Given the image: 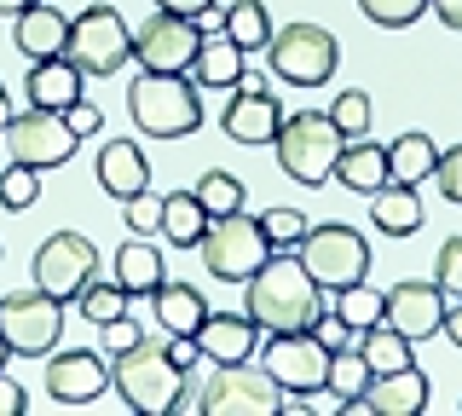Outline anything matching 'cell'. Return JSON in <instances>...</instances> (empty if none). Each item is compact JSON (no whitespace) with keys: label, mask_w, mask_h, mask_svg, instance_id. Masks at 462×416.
<instances>
[{"label":"cell","mask_w":462,"mask_h":416,"mask_svg":"<svg viewBox=\"0 0 462 416\" xmlns=\"http://www.w3.org/2000/svg\"><path fill=\"white\" fill-rule=\"evenodd\" d=\"M64 336V300L47 290H18L0 295V341L18 358H47Z\"/></svg>","instance_id":"cell-10"},{"label":"cell","mask_w":462,"mask_h":416,"mask_svg":"<svg viewBox=\"0 0 462 416\" xmlns=\"http://www.w3.org/2000/svg\"><path fill=\"white\" fill-rule=\"evenodd\" d=\"M64 59L81 69V76H116L127 59H134V35H127L122 12L116 6H87L69 18V41Z\"/></svg>","instance_id":"cell-9"},{"label":"cell","mask_w":462,"mask_h":416,"mask_svg":"<svg viewBox=\"0 0 462 416\" xmlns=\"http://www.w3.org/2000/svg\"><path fill=\"white\" fill-rule=\"evenodd\" d=\"M329 122L341 127V139H365L370 134V93L365 88H346L329 98Z\"/></svg>","instance_id":"cell-36"},{"label":"cell","mask_w":462,"mask_h":416,"mask_svg":"<svg viewBox=\"0 0 462 416\" xmlns=\"http://www.w3.org/2000/svg\"><path fill=\"white\" fill-rule=\"evenodd\" d=\"M191 341H197V358H208V365H243L260 341V324L249 312H202Z\"/></svg>","instance_id":"cell-19"},{"label":"cell","mask_w":462,"mask_h":416,"mask_svg":"<svg viewBox=\"0 0 462 416\" xmlns=\"http://www.w3.org/2000/svg\"><path fill=\"white\" fill-rule=\"evenodd\" d=\"M98 185H105L110 197H139L151 191V162H144V151L134 145V139H110V145H98Z\"/></svg>","instance_id":"cell-22"},{"label":"cell","mask_w":462,"mask_h":416,"mask_svg":"<svg viewBox=\"0 0 462 416\" xmlns=\"http://www.w3.org/2000/svg\"><path fill=\"white\" fill-rule=\"evenodd\" d=\"M12 41H18L23 59H58L64 41H69V18L52 0H35V6H23L18 18H12Z\"/></svg>","instance_id":"cell-20"},{"label":"cell","mask_w":462,"mask_h":416,"mask_svg":"<svg viewBox=\"0 0 462 416\" xmlns=\"http://www.w3.org/2000/svg\"><path fill=\"white\" fill-rule=\"evenodd\" d=\"M329 312H341L353 329H370V324H382V290H370V283L358 278V283H346V290H336V307Z\"/></svg>","instance_id":"cell-35"},{"label":"cell","mask_w":462,"mask_h":416,"mask_svg":"<svg viewBox=\"0 0 462 416\" xmlns=\"http://www.w3.org/2000/svg\"><path fill=\"white\" fill-rule=\"evenodd\" d=\"M358 12L370 23H382V30H404V23H416L428 12V0H358Z\"/></svg>","instance_id":"cell-38"},{"label":"cell","mask_w":462,"mask_h":416,"mask_svg":"<svg viewBox=\"0 0 462 416\" xmlns=\"http://www.w3.org/2000/svg\"><path fill=\"white\" fill-rule=\"evenodd\" d=\"M173 249H197L202 232H208V208L197 203V191H173L162 197V226H156Z\"/></svg>","instance_id":"cell-29"},{"label":"cell","mask_w":462,"mask_h":416,"mask_svg":"<svg viewBox=\"0 0 462 416\" xmlns=\"http://www.w3.org/2000/svg\"><path fill=\"white\" fill-rule=\"evenodd\" d=\"M6 116H12V98H6V81H0V127H6Z\"/></svg>","instance_id":"cell-51"},{"label":"cell","mask_w":462,"mask_h":416,"mask_svg":"<svg viewBox=\"0 0 462 416\" xmlns=\"http://www.w3.org/2000/svg\"><path fill=\"white\" fill-rule=\"evenodd\" d=\"M428 12L445 23V30H462V0H428Z\"/></svg>","instance_id":"cell-47"},{"label":"cell","mask_w":462,"mask_h":416,"mask_svg":"<svg viewBox=\"0 0 462 416\" xmlns=\"http://www.w3.org/2000/svg\"><path fill=\"white\" fill-rule=\"evenodd\" d=\"M370 376H375V370L365 365V353H358V347H336V353H329V382L324 387L341 399V405H353V399L370 387Z\"/></svg>","instance_id":"cell-32"},{"label":"cell","mask_w":462,"mask_h":416,"mask_svg":"<svg viewBox=\"0 0 462 416\" xmlns=\"http://www.w3.org/2000/svg\"><path fill=\"white\" fill-rule=\"evenodd\" d=\"M197 405H202V416H278V411H289L278 376L266 365H249V358L243 365H214Z\"/></svg>","instance_id":"cell-6"},{"label":"cell","mask_w":462,"mask_h":416,"mask_svg":"<svg viewBox=\"0 0 462 416\" xmlns=\"http://www.w3.org/2000/svg\"><path fill=\"white\" fill-rule=\"evenodd\" d=\"M358 336H365V341H358V353H365V365L375 370V376H382V370H399V365H416V358H411L416 341L399 336L393 324H370V329H358Z\"/></svg>","instance_id":"cell-30"},{"label":"cell","mask_w":462,"mask_h":416,"mask_svg":"<svg viewBox=\"0 0 462 416\" xmlns=\"http://www.w3.org/2000/svg\"><path fill=\"white\" fill-rule=\"evenodd\" d=\"M151 312L156 324L168 329V336H191V329L202 324V312H208V300H202V290H191V283H156L151 290Z\"/></svg>","instance_id":"cell-26"},{"label":"cell","mask_w":462,"mask_h":416,"mask_svg":"<svg viewBox=\"0 0 462 416\" xmlns=\"http://www.w3.org/2000/svg\"><path fill=\"white\" fill-rule=\"evenodd\" d=\"M127 116H134V127L151 134V139H185V134L202 127V93L185 76L139 69V81L127 88Z\"/></svg>","instance_id":"cell-3"},{"label":"cell","mask_w":462,"mask_h":416,"mask_svg":"<svg viewBox=\"0 0 462 416\" xmlns=\"http://www.w3.org/2000/svg\"><path fill=\"white\" fill-rule=\"evenodd\" d=\"M243 312L266 329V336H289V329H312L324 312V290L312 283V272L295 261L289 249H272L266 266L249 278V300Z\"/></svg>","instance_id":"cell-1"},{"label":"cell","mask_w":462,"mask_h":416,"mask_svg":"<svg viewBox=\"0 0 462 416\" xmlns=\"http://www.w3.org/2000/svg\"><path fill=\"white\" fill-rule=\"evenodd\" d=\"M191 191H197V203L208 208V220H214V214H237L243 197H249V191H243V180L226 174V168H208V174H202Z\"/></svg>","instance_id":"cell-34"},{"label":"cell","mask_w":462,"mask_h":416,"mask_svg":"<svg viewBox=\"0 0 462 416\" xmlns=\"http://www.w3.org/2000/svg\"><path fill=\"white\" fill-rule=\"evenodd\" d=\"M439 336H451L462 347V300H445V319H439Z\"/></svg>","instance_id":"cell-48"},{"label":"cell","mask_w":462,"mask_h":416,"mask_svg":"<svg viewBox=\"0 0 462 416\" xmlns=\"http://www.w3.org/2000/svg\"><path fill=\"white\" fill-rule=\"evenodd\" d=\"M266 64L283 88H324L341 64V41L324 23H283L266 41Z\"/></svg>","instance_id":"cell-5"},{"label":"cell","mask_w":462,"mask_h":416,"mask_svg":"<svg viewBox=\"0 0 462 416\" xmlns=\"http://www.w3.org/2000/svg\"><path fill=\"white\" fill-rule=\"evenodd\" d=\"M433 162H439V145L416 127V134H399L387 145V185H416V180H433Z\"/></svg>","instance_id":"cell-27"},{"label":"cell","mask_w":462,"mask_h":416,"mask_svg":"<svg viewBox=\"0 0 462 416\" xmlns=\"http://www.w3.org/2000/svg\"><path fill=\"white\" fill-rule=\"evenodd\" d=\"M110 387L127 399V411H144V416H173V411H191L197 405L191 370L168 353V341H144V336L127 353H116Z\"/></svg>","instance_id":"cell-2"},{"label":"cell","mask_w":462,"mask_h":416,"mask_svg":"<svg viewBox=\"0 0 462 416\" xmlns=\"http://www.w3.org/2000/svg\"><path fill=\"white\" fill-rule=\"evenodd\" d=\"M81 69L58 52V59H35L29 64V76H23V93H29V105L35 110H64V105H76L81 98Z\"/></svg>","instance_id":"cell-23"},{"label":"cell","mask_w":462,"mask_h":416,"mask_svg":"<svg viewBox=\"0 0 462 416\" xmlns=\"http://www.w3.org/2000/svg\"><path fill=\"white\" fill-rule=\"evenodd\" d=\"M272 145H278V168L295 185H329V168H336L346 139L329 122V110H295V116H283Z\"/></svg>","instance_id":"cell-4"},{"label":"cell","mask_w":462,"mask_h":416,"mask_svg":"<svg viewBox=\"0 0 462 416\" xmlns=\"http://www.w3.org/2000/svg\"><path fill=\"white\" fill-rule=\"evenodd\" d=\"M35 290H47L58 300H76L87 278H98V243L81 237V232H52L47 243L35 249Z\"/></svg>","instance_id":"cell-12"},{"label":"cell","mask_w":462,"mask_h":416,"mask_svg":"<svg viewBox=\"0 0 462 416\" xmlns=\"http://www.w3.org/2000/svg\"><path fill=\"white\" fill-rule=\"evenodd\" d=\"M439 319H445V290L439 283H422V278H404L393 290H382V324H393L399 336L411 341H428L439 336Z\"/></svg>","instance_id":"cell-16"},{"label":"cell","mask_w":462,"mask_h":416,"mask_svg":"<svg viewBox=\"0 0 462 416\" xmlns=\"http://www.w3.org/2000/svg\"><path fill=\"white\" fill-rule=\"evenodd\" d=\"M35 197H41V180H35V168L12 162L6 174H0V208H35Z\"/></svg>","instance_id":"cell-39"},{"label":"cell","mask_w":462,"mask_h":416,"mask_svg":"<svg viewBox=\"0 0 462 416\" xmlns=\"http://www.w3.org/2000/svg\"><path fill=\"white\" fill-rule=\"evenodd\" d=\"M64 122H69V134H76V139H87V134H105V110H98V105H87V98L64 105Z\"/></svg>","instance_id":"cell-45"},{"label":"cell","mask_w":462,"mask_h":416,"mask_svg":"<svg viewBox=\"0 0 462 416\" xmlns=\"http://www.w3.org/2000/svg\"><path fill=\"white\" fill-rule=\"evenodd\" d=\"M312 336H318V341H324V347H329V353H336V347H353V336H358V329H353V324H346V319H341V312H318V324H312Z\"/></svg>","instance_id":"cell-44"},{"label":"cell","mask_w":462,"mask_h":416,"mask_svg":"<svg viewBox=\"0 0 462 416\" xmlns=\"http://www.w3.org/2000/svg\"><path fill=\"white\" fill-rule=\"evenodd\" d=\"M127 226H134V237H151L156 226H162V197H156V191L127 197Z\"/></svg>","instance_id":"cell-42"},{"label":"cell","mask_w":462,"mask_h":416,"mask_svg":"<svg viewBox=\"0 0 462 416\" xmlns=\"http://www.w3.org/2000/svg\"><path fill=\"white\" fill-rule=\"evenodd\" d=\"M433 180H439V191L451 197V203H462V145L439 151V162H433Z\"/></svg>","instance_id":"cell-43"},{"label":"cell","mask_w":462,"mask_h":416,"mask_svg":"<svg viewBox=\"0 0 462 416\" xmlns=\"http://www.w3.org/2000/svg\"><path fill=\"white\" fill-rule=\"evenodd\" d=\"M0 370H6V341H0Z\"/></svg>","instance_id":"cell-52"},{"label":"cell","mask_w":462,"mask_h":416,"mask_svg":"<svg viewBox=\"0 0 462 416\" xmlns=\"http://www.w3.org/2000/svg\"><path fill=\"white\" fill-rule=\"evenodd\" d=\"M116 283H122L127 295H151L156 283H162V254H156L151 237H127L122 249H116Z\"/></svg>","instance_id":"cell-28"},{"label":"cell","mask_w":462,"mask_h":416,"mask_svg":"<svg viewBox=\"0 0 462 416\" xmlns=\"http://www.w3.org/2000/svg\"><path fill=\"white\" fill-rule=\"evenodd\" d=\"M0 139H6V156L12 162H23V168H58V162H69L76 156L81 139L69 134V122H64V110H35L29 105L23 116L12 110L6 127H0Z\"/></svg>","instance_id":"cell-11"},{"label":"cell","mask_w":462,"mask_h":416,"mask_svg":"<svg viewBox=\"0 0 462 416\" xmlns=\"http://www.w3.org/2000/svg\"><path fill=\"white\" fill-rule=\"evenodd\" d=\"M370 226L382 237L422 232V197H416V185H382V191H370Z\"/></svg>","instance_id":"cell-24"},{"label":"cell","mask_w":462,"mask_h":416,"mask_svg":"<svg viewBox=\"0 0 462 416\" xmlns=\"http://www.w3.org/2000/svg\"><path fill=\"white\" fill-rule=\"evenodd\" d=\"M220 30L237 41L243 52H266V41H272V12L260 6V0H237V6L220 18Z\"/></svg>","instance_id":"cell-31"},{"label":"cell","mask_w":462,"mask_h":416,"mask_svg":"<svg viewBox=\"0 0 462 416\" xmlns=\"http://www.w3.org/2000/svg\"><path fill=\"white\" fill-rule=\"evenodd\" d=\"M93 329H98V341H105V353H127L144 336V319H139V312H122V319H105Z\"/></svg>","instance_id":"cell-41"},{"label":"cell","mask_w":462,"mask_h":416,"mask_svg":"<svg viewBox=\"0 0 462 416\" xmlns=\"http://www.w3.org/2000/svg\"><path fill=\"white\" fill-rule=\"evenodd\" d=\"M220 122H226V139H237V145H272V139H278V127H283L278 93L243 76L237 88H231V105H226Z\"/></svg>","instance_id":"cell-17"},{"label":"cell","mask_w":462,"mask_h":416,"mask_svg":"<svg viewBox=\"0 0 462 416\" xmlns=\"http://www.w3.org/2000/svg\"><path fill=\"white\" fill-rule=\"evenodd\" d=\"M260 365H266L272 376H278V387H283V393H295V399L324 393V382H329V347L312 336V329H289V336H272Z\"/></svg>","instance_id":"cell-13"},{"label":"cell","mask_w":462,"mask_h":416,"mask_svg":"<svg viewBox=\"0 0 462 416\" xmlns=\"http://www.w3.org/2000/svg\"><path fill=\"white\" fill-rule=\"evenodd\" d=\"M52 365H47V393L58 399V405H93L98 393L110 387V365L98 353H87V347H69V353H47Z\"/></svg>","instance_id":"cell-18"},{"label":"cell","mask_w":462,"mask_h":416,"mask_svg":"<svg viewBox=\"0 0 462 416\" xmlns=\"http://www.w3.org/2000/svg\"><path fill=\"white\" fill-rule=\"evenodd\" d=\"M23 6H35V0H0V18H18Z\"/></svg>","instance_id":"cell-50"},{"label":"cell","mask_w":462,"mask_h":416,"mask_svg":"<svg viewBox=\"0 0 462 416\" xmlns=\"http://www.w3.org/2000/svg\"><path fill=\"white\" fill-rule=\"evenodd\" d=\"M457 411H462V405H457Z\"/></svg>","instance_id":"cell-53"},{"label":"cell","mask_w":462,"mask_h":416,"mask_svg":"<svg viewBox=\"0 0 462 416\" xmlns=\"http://www.w3.org/2000/svg\"><path fill=\"white\" fill-rule=\"evenodd\" d=\"M295 261L312 272V283L318 290H346V283H358L370 272V243L365 232H353V226H341V220H324V226H307V237L295 243Z\"/></svg>","instance_id":"cell-7"},{"label":"cell","mask_w":462,"mask_h":416,"mask_svg":"<svg viewBox=\"0 0 462 416\" xmlns=\"http://www.w3.org/2000/svg\"><path fill=\"white\" fill-rule=\"evenodd\" d=\"M307 214H300V208H266V214H260V232H266V243H272V249H295V243L300 237H307Z\"/></svg>","instance_id":"cell-37"},{"label":"cell","mask_w":462,"mask_h":416,"mask_svg":"<svg viewBox=\"0 0 462 416\" xmlns=\"http://www.w3.org/2000/svg\"><path fill=\"white\" fill-rule=\"evenodd\" d=\"M243 76H249V52H243L226 30H208L197 41V59H191L197 88H237Z\"/></svg>","instance_id":"cell-21"},{"label":"cell","mask_w":462,"mask_h":416,"mask_svg":"<svg viewBox=\"0 0 462 416\" xmlns=\"http://www.w3.org/2000/svg\"><path fill=\"white\" fill-rule=\"evenodd\" d=\"M329 174H336L346 191L370 197V191H382V185H387V151H382V145H370V139H346Z\"/></svg>","instance_id":"cell-25"},{"label":"cell","mask_w":462,"mask_h":416,"mask_svg":"<svg viewBox=\"0 0 462 416\" xmlns=\"http://www.w3.org/2000/svg\"><path fill=\"white\" fill-rule=\"evenodd\" d=\"M76 307H81V319H87V324L122 319V312H127V290H122L116 278H87V283H81V295H76Z\"/></svg>","instance_id":"cell-33"},{"label":"cell","mask_w":462,"mask_h":416,"mask_svg":"<svg viewBox=\"0 0 462 416\" xmlns=\"http://www.w3.org/2000/svg\"><path fill=\"white\" fill-rule=\"evenodd\" d=\"M197 41H202L197 18H180V12L156 6V18H144V30L134 35V59L144 69H156V76H185L197 59Z\"/></svg>","instance_id":"cell-14"},{"label":"cell","mask_w":462,"mask_h":416,"mask_svg":"<svg viewBox=\"0 0 462 416\" xmlns=\"http://www.w3.org/2000/svg\"><path fill=\"white\" fill-rule=\"evenodd\" d=\"M162 12H180V18H202V12H214V0H156Z\"/></svg>","instance_id":"cell-49"},{"label":"cell","mask_w":462,"mask_h":416,"mask_svg":"<svg viewBox=\"0 0 462 416\" xmlns=\"http://www.w3.org/2000/svg\"><path fill=\"white\" fill-rule=\"evenodd\" d=\"M23 411H29V393L0 370V416H23Z\"/></svg>","instance_id":"cell-46"},{"label":"cell","mask_w":462,"mask_h":416,"mask_svg":"<svg viewBox=\"0 0 462 416\" xmlns=\"http://www.w3.org/2000/svg\"><path fill=\"white\" fill-rule=\"evenodd\" d=\"M433 399V382L422 376L416 365H399V370H382V376H370V387L353 399V405H341V416H416L428 411Z\"/></svg>","instance_id":"cell-15"},{"label":"cell","mask_w":462,"mask_h":416,"mask_svg":"<svg viewBox=\"0 0 462 416\" xmlns=\"http://www.w3.org/2000/svg\"><path fill=\"white\" fill-rule=\"evenodd\" d=\"M197 249H202V266H208L220 283H249L254 272L266 266L272 243L260 232V220H249V214L237 208V214H214Z\"/></svg>","instance_id":"cell-8"},{"label":"cell","mask_w":462,"mask_h":416,"mask_svg":"<svg viewBox=\"0 0 462 416\" xmlns=\"http://www.w3.org/2000/svg\"><path fill=\"white\" fill-rule=\"evenodd\" d=\"M433 283L445 290V300H462V237L439 243V261H433Z\"/></svg>","instance_id":"cell-40"}]
</instances>
